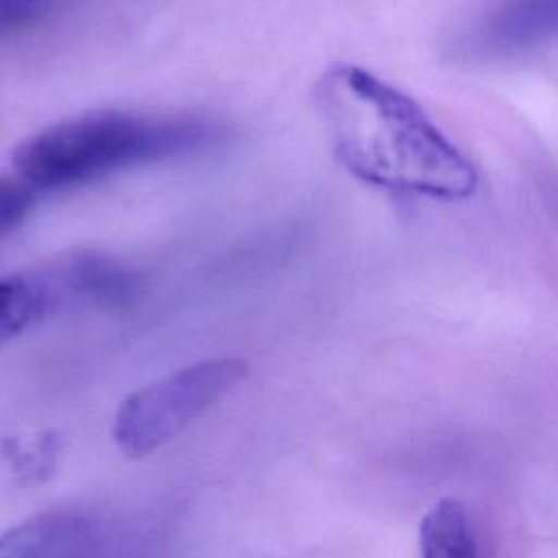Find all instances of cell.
<instances>
[{
    "mask_svg": "<svg viewBox=\"0 0 558 558\" xmlns=\"http://www.w3.org/2000/svg\"><path fill=\"white\" fill-rule=\"evenodd\" d=\"M57 305L52 286L41 270H26L0 279V347L31 327Z\"/></svg>",
    "mask_w": 558,
    "mask_h": 558,
    "instance_id": "7",
    "label": "cell"
},
{
    "mask_svg": "<svg viewBox=\"0 0 558 558\" xmlns=\"http://www.w3.org/2000/svg\"><path fill=\"white\" fill-rule=\"evenodd\" d=\"M421 558H477L469 514L458 499H438L418 527Z\"/></svg>",
    "mask_w": 558,
    "mask_h": 558,
    "instance_id": "8",
    "label": "cell"
},
{
    "mask_svg": "<svg viewBox=\"0 0 558 558\" xmlns=\"http://www.w3.org/2000/svg\"><path fill=\"white\" fill-rule=\"evenodd\" d=\"M558 0H499L477 22L471 50L484 59H510L538 50L556 33Z\"/></svg>",
    "mask_w": 558,
    "mask_h": 558,
    "instance_id": "4",
    "label": "cell"
},
{
    "mask_svg": "<svg viewBox=\"0 0 558 558\" xmlns=\"http://www.w3.org/2000/svg\"><path fill=\"white\" fill-rule=\"evenodd\" d=\"M59 303L124 305L137 292V275L118 259L78 251L68 253L44 266Z\"/></svg>",
    "mask_w": 558,
    "mask_h": 558,
    "instance_id": "5",
    "label": "cell"
},
{
    "mask_svg": "<svg viewBox=\"0 0 558 558\" xmlns=\"http://www.w3.org/2000/svg\"><path fill=\"white\" fill-rule=\"evenodd\" d=\"M50 4L52 0H0V35L31 26Z\"/></svg>",
    "mask_w": 558,
    "mask_h": 558,
    "instance_id": "10",
    "label": "cell"
},
{
    "mask_svg": "<svg viewBox=\"0 0 558 558\" xmlns=\"http://www.w3.org/2000/svg\"><path fill=\"white\" fill-rule=\"evenodd\" d=\"M92 527L78 517L46 514L0 536V558H83Z\"/></svg>",
    "mask_w": 558,
    "mask_h": 558,
    "instance_id": "6",
    "label": "cell"
},
{
    "mask_svg": "<svg viewBox=\"0 0 558 558\" xmlns=\"http://www.w3.org/2000/svg\"><path fill=\"white\" fill-rule=\"evenodd\" d=\"M333 157L357 181L438 201L469 198L473 161L401 89L355 63H333L314 87Z\"/></svg>",
    "mask_w": 558,
    "mask_h": 558,
    "instance_id": "1",
    "label": "cell"
},
{
    "mask_svg": "<svg viewBox=\"0 0 558 558\" xmlns=\"http://www.w3.org/2000/svg\"><path fill=\"white\" fill-rule=\"evenodd\" d=\"M37 196L20 174H0V238L11 235L26 220Z\"/></svg>",
    "mask_w": 558,
    "mask_h": 558,
    "instance_id": "9",
    "label": "cell"
},
{
    "mask_svg": "<svg viewBox=\"0 0 558 558\" xmlns=\"http://www.w3.org/2000/svg\"><path fill=\"white\" fill-rule=\"evenodd\" d=\"M246 371L238 357L203 360L131 392L113 416L116 447L129 458L153 453L238 388Z\"/></svg>",
    "mask_w": 558,
    "mask_h": 558,
    "instance_id": "3",
    "label": "cell"
},
{
    "mask_svg": "<svg viewBox=\"0 0 558 558\" xmlns=\"http://www.w3.org/2000/svg\"><path fill=\"white\" fill-rule=\"evenodd\" d=\"M222 129L194 116L94 111L57 122L13 150V172L37 194L83 185L118 170L183 157L220 140Z\"/></svg>",
    "mask_w": 558,
    "mask_h": 558,
    "instance_id": "2",
    "label": "cell"
}]
</instances>
